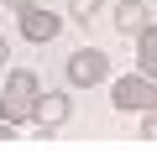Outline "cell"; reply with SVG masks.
Masks as SVG:
<instances>
[{"instance_id": "6", "label": "cell", "mask_w": 157, "mask_h": 151, "mask_svg": "<svg viewBox=\"0 0 157 151\" xmlns=\"http://www.w3.org/2000/svg\"><path fill=\"white\" fill-rule=\"evenodd\" d=\"M136 68L147 73V78H157V26L152 21L136 31Z\"/></svg>"}, {"instance_id": "3", "label": "cell", "mask_w": 157, "mask_h": 151, "mask_svg": "<svg viewBox=\"0 0 157 151\" xmlns=\"http://www.w3.org/2000/svg\"><path fill=\"white\" fill-rule=\"evenodd\" d=\"M68 84L73 89H94V84H105L110 78V52H100V47H78V52H68Z\"/></svg>"}, {"instance_id": "10", "label": "cell", "mask_w": 157, "mask_h": 151, "mask_svg": "<svg viewBox=\"0 0 157 151\" xmlns=\"http://www.w3.org/2000/svg\"><path fill=\"white\" fill-rule=\"evenodd\" d=\"M11 141H16V125H11L6 115H0V146H11Z\"/></svg>"}, {"instance_id": "9", "label": "cell", "mask_w": 157, "mask_h": 151, "mask_svg": "<svg viewBox=\"0 0 157 151\" xmlns=\"http://www.w3.org/2000/svg\"><path fill=\"white\" fill-rule=\"evenodd\" d=\"M141 135H147V141H157V104L147 110V120H141Z\"/></svg>"}, {"instance_id": "5", "label": "cell", "mask_w": 157, "mask_h": 151, "mask_svg": "<svg viewBox=\"0 0 157 151\" xmlns=\"http://www.w3.org/2000/svg\"><path fill=\"white\" fill-rule=\"evenodd\" d=\"M68 115H73V99H68V89L37 94V104H32V125H37L42 135H52L58 125H68Z\"/></svg>"}, {"instance_id": "1", "label": "cell", "mask_w": 157, "mask_h": 151, "mask_svg": "<svg viewBox=\"0 0 157 151\" xmlns=\"http://www.w3.org/2000/svg\"><path fill=\"white\" fill-rule=\"evenodd\" d=\"M37 94H42V84H37V73H32V68H11V78H6V89H0V115H6L11 125L32 120V104H37Z\"/></svg>"}, {"instance_id": "2", "label": "cell", "mask_w": 157, "mask_h": 151, "mask_svg": "<svg viewBox=\"0 0 157 151\" xmlns=\"http://www.w3.org/2000/svg\"><path fill=\"white\" fill-rule=\"evenodd\" d=\"M110 104L115 110H136V115H147L152 104H157V78H147V73H131V78H110Z\"/></svg>"}, {"instance_id": "11", "label": "cell", "mask_w": 157, "mask_h": 151, "mask_svg": "<svg viewBox=\"0 0 157 151\" xmlns=\"http://www.w3.org/2000/svg\"><path fill=\"white\" fill-rule=\"evenodd\" d=\"M0 63H11V42L6 37H0Z\"/></svg>"}, {"instance_id": "4", "label": "cell", "mask_w": 157, "mask_h": 151, "mask_svg": "<svg viewBox=\"0 0 157 151\" xmlns=\"http://www.w3.org/2000/svg\"><path fill=\"white\" fill-rule=\"evenodd\" d=\"M16 31H21V42H58V31H63V16L58 11H42V5H26V11H16Z\"/></svg>"}, {"instance_id": "7", "label": "cell", "mask_w": 157, "mask_h": 151, "mask_svg": "<svg viewBox=\"0 0 157 151\" xmlns=\"http://www.w3.org/2000/svg\"><path fill=\"white\" fill-rule=\"evenodd\" d=\"M115 26H121V37H136L147 26V5H141V0H121V5H115Z\"/></svg>"}, {"instance_id": "12", "label": "cell", "mask_w": 157, "mask_h": 151, "mask_svg": "<svg viewBox=\"0 0 157 151\" xmlns=\"http://www.w3.org/2000/svg\"><path fill=\"white\" fill-rule=\"evenodd\" d=\"M6 5H11V11H26V5H32V0H6Z\"/></svg>"}, {"instance_id": "8", "label": "cell", "mask_w": 157, "mask_h": 151, "mask_svg": "<svg viewBox=\"0 0 157 151\" xmlns=\"http://www.w3.org/2000/svg\"><path fill=\"white\" fill-rule=\"evenodd\" d=\"M100 11H105V0H68V16H73L78 26H94Z\"/></svg>"}]
</instances>
